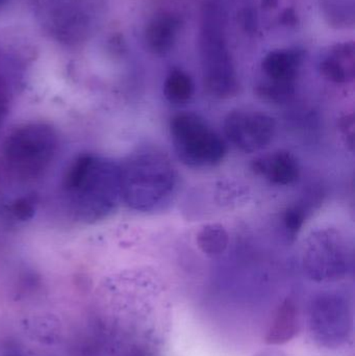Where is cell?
I'll return each mask as SVG.
<instances>
[{
  "label": "cell",
  "mask_w": 355,
  "mask_h": 356,
  "mask_svg": "<svg viewBox=\"0 0 355 356\" xmlns=\"http://www.w3.org/2000/svg\"><path fill=\"white\" fill-rule=\"evenodd\" d=\"M60 188L77 221H100L112 215L121 201L120 166L99 154H79L65 170Z\"/></svg>",
  "instance_id": "cell-1"
},
{
  "label": "cell",
  "mask_w": 355,
  "mask_h": 356,
  "mask_svg": "<svg viewBox=\"0 0 355 356\" xmlns=\"http://www.w3.org/2000/svg\"><path fill=\"white\" fill-rule=\"evenodd\" d=\"M119 166L121 201L129 209L142 213L156 211L174 194L176 169L163 150L141 148L129 154Z\"/></svg>",
  "instance_id": "cell-2"
},
{
  "label": "cell",
  "mask_w": 355,
  "mask_h": 356,
  "mask_svg": "<svg viewBox=\"0 0 355 356\" xmlns=\"http://www.w3.org/2000/svg\"><path fill=\"white\" fill-rule=\"evenodd\" d=\"M201 19L199 51L204 89L218 99L235 97L240 85L226 45V12L220 0H206Z\"/></svg>",
  "instance_id": "cell-3"
},
{
  "label": "cell",
  "mask_w": 355,
  "mask_h": 356,
  "mask_svg": "<svg viewBox=\"0 0 355 356\" xmlns=\"http://www.w3.org/2000/svg\"><path fill=\"white\" fill-rule=\"evenodd\" d=\"M58 136L45 122H28L13 129L2 145V160L10 177L35 181L49 170L58 154Z\"/></svg>",
  "instance_id": "cell-4"
},
{
  "label": "cell",
  "mask_w": 355,
  "mask_h": 356,
  "mask_svg": "<svg viewBox=\"0 0 355 356\" xmlns=\"http://www.w3.org/2000/svg\"><path fill=\"white\" fill-rule=\"evenodd\" d=\"M169 131L177 159L190 168H212L226 156L224 139L197 113H177Z\"/></svg>",
  "instance_id": "cell-5"
},
{
  "label": "cell",
  "mask_w": 355,
  "mask_h": 356,
  "mask_svg": "<svg viewBox=\"0 0 355 356\" xmlns=\"http://www.w3.org/2000/svg\"><path fill=\"white\" fill-rule=\"evenodd\" d=\"M352 247L345 236L333 228L313 232L304 242L302 267L317 282L343 280L352 264Z\"/></svg>",
  "instance_id": "cell-6"
},
{
  "label": "cell",
  "mask_w": 355,
  "mask_h": 356,
  "mask_svg": "<svg viewBox=\"0 0 355 356\" xmlns=\"http://www.w3.org/2000/svg\"><path fill=\"white\" fill-rule=\"evenodd\" d=\"M226 139L240 152L254 154L270 145L276 133L274 118L261 111L238 108L223 122Z\"/></svg>",
  "instance_id": "cell-7"
},
{
  "label": "cell",
  "mask_w": 355,
  "mask_h": 356,
  "mask_svg": "<svg viewBox=\"0 0 355 356\" xmlns=\"http://www.w3.org/2000/svg\"><path fill=\"white\" fill-rule=\"evenodd\" d=\"M310 327L323 346L337 347L346 342L350 330V312L343 297L321 294L310 307Z\"/></svg>",
  "instance_id": "cell-8"
},
{
  "label": "cell",
  "mask_w": 355,
  "mask_h": 356,
  "mask_svg": "<svg viewBox=\"0 0 355 356\" xmlns=\"http://www.w3.org/2000/svg\"><path fill=\"white\" fill-rule=\"evenodd\" d=\"M254 175L264 178L273 186H287L295 184L300 177L298 159L289 150H276L258 156L251 163Z\"/></svg>",
  "instance_id": "cell-9"
},
{
  "label": "cell",
  "mask_w": 355,
  "mask_h": 356,
  "mask_svg": "<svg viewBox=\"0 0 355 356\" xmlns=\"http://www.w3.org/2000/svg\"><path fill=\"white\" fill-rule=\"evenodd\" d=\"M304 58L300 49L277 50L265 56L262 69L271 83L295 85Z\"/></svg>",
  "instance_id": "cell-10"
},
{
  "label": "cell",
  "mask_w": 355,
  "mask_h": 356,
  "mask_svg": "<svg viewBox=\"0 0 355 356\" xmlns=\"http://www.w3.org/2000/svg\"><path fill=\"white\" fill-rule=\"evenodd\" d=\"M299 330L298 309L292 299H285L277 307L268 330L265 342L269 345H283L290 342Z\"/></svg>",
  "instance_id": "cell-11"
},
{
  "label": "cell",
  "mask_w": 355,
  "mask_h": 356,
  "mask_svg": "<svg viewBox=\"0 0 355 356\" xmlns=\"http://www.w3.org/2000/svg\"><path fill=\"white\" fill-rule=\"evenodd\" d=\"M179 20L171 15L158 16L146 27L145 41L148 49L154 54H165L174 45Z\"/></svg>",
  "instance_id": "cell-12"
},
{
  "label": "cell",
  "mask_w": 355,
  "mask_h": 356,
  "mask_svg": "<svg viewBox=\"0 0 355 356\" xmlns=\"http://www.w3.org/2000/svg\"><path fill=\"white\" fill-rule=\"evenodd\" d=\"M196 244L199 250L208 257H219L229 247V234L226 228L221 224H206L197 232Z\"/></svg>",
  "instance_id": "cell-13"
},
{
  "label": "cell",
  "mask_w": 355,
  "mask_h": 356,
  "mask_svg": "<svg viewBox=\"0 0 355 356\" xmlns=\"http://www.w3.org/2000/svg\"><path fill=\"white\" fill-rule=\"evenodd\" d=\"M194 83L185 71L174 69L169 73L164 83V95L170 104L181 106L192 99Z\"/></svg>",
  "instance_id": "cell-14"
},
{
  "label": "cell",
  "mask_w": 355,
  "mask_h": 356,
  "mask_svg": "<svg viewBox=\"0 0 355 356\" xmlns=\"http://www.w3.org/2000/svg\"><path fill=\"white\" fill-rule=\"evenodd\" d=\"M319 70L327 81L338 85L348 83L354 79V62L339 60L333 56L322 60Z\"/></svg>",
  "instance_id": "cell-15"
},
{
  "label": "cell",
  "mask_w": 355,
  "mask_h": 356,
  "mask_svg": "<svg viewBox=\"0 0 355 356\" xmlns=\"http://www.w3.org/2000/svg\"><path fill=\"white\" fill-rule=\"evenodd\" d=\"M295 85L267 81L256 88V96L268 104H281L289 102L295 94Z\"/></svg>",
  "instance_id": "cell-16"
},
{
  "label": "cell",
  "mask_w": 355,
  "mask_h": 356,
  "mask_svg": "<svg viewBox=\"0 0 355 356\" xmlns=\"http://www.w3.org/2000/svg\"><path fill=\"white\" fill-rule=\"evenodd\" d=\"M306 211L300 205H292L286 209L283 213V223L286 234L290 240H295L299 234L300 230L304 227L306 222Z\"/></svg>",
  "instance_id": "cell-17"
},
{
  "label": "cell",
  "mask_w": 355,
  "mask_h": 356,
  "mask_svg": "<svg viewBox=\"0 0 355 356\" xmlns=\"http://www.w3.org/2000/svg\"><path fill=\"white\" fill-rule=\"evenodd\" d=\"M35 207H37V200L33 196L22 197L17 199L13 202L10 207V211L17 219L25 220L31 219L35 215Z\"/></svg>",
  "instance_id": "cell-18"
},
{
  "label": "cell",
  "mask_w": 355,
  "mask_h": 356,
  "mask_svg": "<svg viewBox=\"0 0 355 356\" xmlns=\"http://www.w3.org/2000/svg\"><path fill=\"white\" fill-rule=\"evenodd\" d=\"M238 18L246 33L254 35L258 31V15L254 8H244L238 15Z\"/></svg>",
  "instance_id": "cell-19"
},
{
  "label": "cell",
  "mask_w": 355,
  "mask_h": 356,
  "mask_svg": "<svg viewBox=\"0 0 355 356\" xmlns=\"http://www.w3.org/2000/svg\"><path fill=\"white\" fill-rule=\"evenodd\" d=\"M10 94L8 83L3 77L0 76V127L3 124L10 112Z\"/></svg>",
  "instance_id": "cell-20"
},
{
  "label": "cell",
  "mask_w": 355,
  "mask_h": 356,
  "mask_svg": "<svg viewBox=\"0 0 355 356\" xmlns=\"http://www.w3.org/2000/svg\"><path fill=\"white\" fill-rule=\"evenodd\" d=\"M340 131L342 137L345 140V143L349 146L350 149L354 150V116L346 115L343 118L340 119Z\"/></svg>",
  "instance_id": "cell-21"
},
{
  "label": "cell",
  "mask_w": 355,
  "mask_h": 356,
  "mask_svg": "<svg viewBox=\"0 0 355 356\" xmlns=\"http://www.w3.org/2000/svg\"><path fill=\"white\" fill-rule=\"evenodd\" d=\"M279 21H281V24L286 25V26H295L298 23L297 14H296L293 8H287L281 14Z\"/></svg>",
  "instance_id": "cell-22"
},
{
  "label": "cell",
  "mask_w": 355,
  "mask_h": 356,
  "mask_svg": "<svg viewBox=\"0 0 355 356\" xmlns=\"http://www.w3.org/2000/svg\"><path fill=\"white\" fill-rule=\"evenodd\" d=\"M6 1V0H0V6H2V4H3Z\"/></svg>",
  "instance_id": "cell-23"
}]
</instances>
